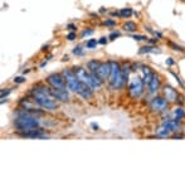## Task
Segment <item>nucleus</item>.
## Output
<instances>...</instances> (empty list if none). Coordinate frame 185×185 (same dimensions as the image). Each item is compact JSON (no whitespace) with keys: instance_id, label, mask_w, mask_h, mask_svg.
Here are the masks:
<instances>
[{"instance_id":"nucleus-1","label":"nucleus","mask_w":185,"mask_h":185,"mask_svg":"<svg viewBox=\"0 0 185 185\" xmlns=\"http://www.w3.org/2000/svg\"><path fill=\"white\" fill-rule=\"evenodd\" d=\"M144 81H142V78L141 77H132L130 79V83H128V95L132 97V98H140L144 93Z\"/></svg>"},{"instance_id":"nucleus-2","label":"nucleus","mask_w":185,"mask_h":185,"mask_svg":"<svg viewBox=\"0 0 185 185\" xmlns=\"http://www.w3.org/2000/svg\"><path fill=\"white\" fill-rule=\"evenodd\" d=\"M149 108L152 112L163 113L166 110H169V101L164 96H155L154 98H151V101L149 103Z\"/></svg>"},{"instance_id":"nucleus-3","label":"nucleus","mask_w":185,"mask_h":185,"mask_svg":"<svg viewBox=\"0 0 185 185\" xmlns=\"http://www.w3.org/2000/svg\"><path fill=\"white\" fill-rule=\"evenodd\" d=\"M34 103H37L42 110L45 111H54L58 108V103L56 102V100L53 97H48V96H38L34 97Z\"/></svg>"},{"instance_id":"nucleus-4","label":"nucleus","mask_w":185,"mask_h":185,"mask_svg":"<svg viewBox=\"0 0 185 185\" xmlns=\"http://www.w3.org/2000/svg\"><path fill=\"white\" fill-rule=\"evenodd\" d=\"M45 82L48 83L49 87H53V88H65L67 87L65 78L63 77V74H59V73H53V74L48 76L45 78Z\"/></svg>"},{"instance_id":"nucleus-5","label":"nucleus","mask_w":185,"mask_h":185,"mask_svg":"<svg viewBox=\"0 0 185 185\" xmlns=\"http://www.w3.org/2000/svg\"><path fill=\"white\" fill-rule=\"evenodd\" d=\"M96 76L101 79V81L104 83L106 81H108V78H110V73H111V64H110V61L108 62H101L100 64V67L97 68L96 72Z\"/></svg>"},{"instance_id":"nucleus-6","label":"nucleus","mask_w":185,"mask_h":185,"mask_svg":"<svg viewBox=\"0 0 185 185\" xmlns=\"http://www.w3.org/2000/svg\"><path fill=\"white\" fill-rule=\"evenodd\" d=\"M17 135L20 137H29V139H44L48 137V134L45 132V130H43L42 127L39 128H33L25 132H17Z\"/></svg>"},{"instance_id":"nucleus-7","label":"nucleus","mask_w":185,"mask_h":185,"mask_svg":"<svg viewBox=\"0 0 185 185\" xmlns=\"http://www.w3.org/2000/svg\"><path fill=\"white\" fill-rule=\"evenodd\" d=\"M49 91H50L52 97L54 98L56 101H59V102H68L69 101L68 91L65 89V88H53V87H49Z\"/></svg>"},{"instance_id":"nucleus-8","label":"nucleus","mask_w":185,"mask_h":185,"mask_svg":"<svg viewBox=\"0 0 185 185\" xmlns=\"http://www.w3.org/2000/svg\"><path fill=\"white\" fill-rule=\"evenodd\" d=\"M163 96L169 101V103H175L178 100V92L169 85H164L163 87Z\"/></svg>"},{"instance_id":"nucleus-9","label":"nucleus","mask_w":185,"mask_h":185,"mask_svg":"<svg viewBox=\"0 0 185 185\" xmlns=\"http://www.w3.org/2000/svg\"><path fill=\"white\" fill-rule=\"evenodd\" d=\"M149 87V93L150 95H156L159 89L161 88V79H160V76H159L157 73H154L152 76V79L150 81V83L148 85Z\"/></svg>"},{"instance_id":"nucleus-10","label":"nucleus","mask_w":185,"mask_h":185,"mask_svg":"<svg viewBox=\"0 0 185 185\" xmlns=\"http://www.w3.org/2000/svg\"><path fill=\"white\" fill-rule=\"evenodd\" d=\"M152 76H154V72L151 71L150 67H148V65H141V78L145 85L150 83V81L152 79Z\"/></svg>"},{"instance_id":"nucleus-11","label":"nucleus","mask_w":185,"mask_h":185,"mask_svg":"<svg viewBox=\"0 0 185 185\" xmlns=\"http://www.w3.org/2000/svg\"><path fill=\"white\" fill-rule=\"evenodd\" d=\"M155 136L156 137H160V139H166V137H171V135H173V132H171L165 125H160V126H157L156 130H155Z\"/></svg>"},{"instance_id":"nucleus-12","label":"nucleus","mask_w":185,"mask_h":185,"mask_svg":"<svg viewBox=\"0 0 185 185\" xmlns=\"http://www.w3.org/2000/svg\"><path fill=\"white\" fill-rule=\"evenodd\" d=\"M160 52H161L160 49L156 48V47H154L152 44H148V45H144V47L140 48L139 54H148V53H160Z\"/></svg>"},{"instance_id":"nucleus-13","label":"nucleus","mask_w":185,"mask_h":185,"mask_svg":"<svg viewBox=\"0 0 185 185\" xmlns=\"http://www.w3.org/2000/svg\"><path fill=\"white\" fill-rule=\"evenodd\" d=\"M124 30L127 32V33H135L137 30V24L135 22H126L124 24Z\"/></svg>"},{"instance_id":"nucleus-14","label":"nucleus","mask_w":185,"mask_h":185,"mask_svg":"<svg viewBox=\"0 0 185 185\" xmlns=\"http://www.w3.org/2000/svg\"><path fill=\"white\" fill-rule=\"evenodd\" d=\"M173 118H175V120L178 121H183L185 118V111L181 108V107H176L174 111H173Z\"/></svg>"},{"instance_id":"nucleus-15","label":"nucleus","mask_w":185,"mask_h":185,"mask_svg":"<svg viewBox=\"0 0 185 185\" xmlns=\"http://www.w3.org/2000/svg\"><path fill=\"white\" fill-rule=\"evenodd\" d=\"M100 64H101V61H98V59L88 61V62H87V69H88L89 72H96L97 68L100 67Z\"/></svg>"},{"instance_id":"nucleus-16","label":"nucleus","mask_w":185,"mask_h":185,"mask_svg":"<svg viewBox=\"0 0 185 185\" xmlns=\"http://www.w3.org/2000/svg\"><path fill=\"white\" fill-rule=\"evenodd\" d=\"M132 9L130 8H124V9H120V11H118V14H120V18H130L132 15Z\"/></svg>"},{"instance_id":"nucleus-17","label":"nucleus","mask_w":185,"mask_h":185,"mask_svg":"<svg viewBox=\"0 0 185 185\" xmlns=\"http://www.w3.org/2000/svg\"><path fill=\"white\" fill-rule=\"evenodd\" d=\"M97 44H98V41H96V39H89V41L86 43V48H88V49L96 48Z\"/></svg>"},{"instance_id":"nucleus-18","label":"nucleus","mask_w":185,"mask_h":185,"mask_svg":"<svg viewBox=\"0 0 185 185\" xmlns=\"http://www.w3.org/2000/svg\"><path fill=\"white\" fill-rule=\"evenodd\" d=\"M132 38H134L135 41H137V42H148V41H149V38H148L146 35H139V34H136V35H134Z\"/></svg>"},{"instance_id":"nucleus-19","label":"nucleus","mask_w":185,"mask_h":185,"mask_svg":"<svg viewBox=\"0 0 185 185\" xmlns=\"http://www.w3.org/2000/svg\"><path fill=\"white\" fill-rule=\"evenodd\" d=\"M169 45L173 48L174 50H178V52H184V50H185L184 48H181L180 45H178V44H175V43H173V42H169Z\"/></svg>"},{"instance_id":"nucleus-20","label":"nucleus","mask_w":185,"mask_h":185,"mask_svg":"<svg viewBox=\"0 0 185 185\" xmlns=\"http://www.w3.org/2000/svg\"><path fill=\"white\" fill-rule=\"evenodd\" d=\"M91 34H93V29H91V28L85 29V30H82V33H81V38L88 37V35H91Z\"/></svg>"},{"instance_id":"nucleus-21","label":"nucleus","mask_w":185,"mask_h":185,"mask_svg":"<svg viewBox=\"0 0 185 185\" xmlns=\"http://www.w3.org/2000/svg\"><path fill=\"white\" fill-rule=\"evenodd\" d=\"M73 54H76V56H82V54H83V49H82V47H81V45L76 47V48L73 49Z\"/></svg>"},{"instance_id":"nucleus-22","label":"nucleus","mask_w":185,"mask_h":185,"mask_svg":"<svg viewBox=\"0 0 185 185\" xmlns=\"http://www.w3.org/2000/svg\"><path fill=\"white\" fill-rule=\"evenodd\" d=\"M121 35V33L120 32H112L111 34H110V37H108V39H111V41H113V39H116V38H118Z\"/></svg>"},{"instance_id":"nucleus-23","label":"nucleus","mask_w":185,"mask_h":185,"mask_svg":"<svg viewBox=\"0 0 185 185\" xmlns=\"http://www.w3.org/2000/svg\"><path fill=\"white\" fill-rule=\"evenodd\" d=\"M11 92V89L10 88H3L2 89V98H4V97H6L9 93Z\"/></svg>"},{"instance_id":"nucleus-24","label":"nucleus","mask_w":185,"mask_h":185,"mask_svg":"<svg viewBox=\"0 0 185 185\" xmlns=\"http://www.w3.org/2000/svg\"><path fill=\"white\" fill-rule=\"evenodd\" d=\"M77 38V34L74 33V32H71V33H68V35H67V39H68V41H74V39Z\"/></svg>"},{"instance_id":"nucleus-25","label":"nucleus","mask_w":185,"mask_h":185,"mask_svg":"<svg viewBox=\"0 0 185 185\" xmlns=\"http://www.w3.org/2000/svg\"><path fill=\"white\" fill-rule=\"evenodd\" d=\"M170 73H171V74H173V76H174V77H175V79H176V81H178V83H179V86H180V87H183V88H184V83H183V82H181V79H180V78H179V76H176V73H174V72H170Z\"/></svg>"},{"instance_id":"nucleus-26","label":"nucleus","mask_w":185,"mask_h":185,"mask_svg":"<svg viewBox=\"0 0 185 185\" xmlns=\"http://www.w3.org/2000/svg\"><path fill=\"white\" fill-rule=\"evenodd\" d=\"M104 25H107V26H113V25H116V22L115 20H111V19H108V20H104V23H103Z\"/></svg>"},{"instance_id":"nucleus-27","label":"nucleus","mask_w":185,"mask_h":185,"mask_svg":"<svg viewBox=\"0 0 185 185\" xmlns=\"http://www.w3.org/2000/svg\"><path fill=\"white\" fill-rule=\"evenodd\" d=\"M24 81H25L24 77H15L14 78V83H23Z\"/></svg>"},{"instance_id":"nucleus-28","label":"nucleus","mask_w":185,"mask_h":185,"mask_svg":"<svg viewBox=\"0 0 185 185\" xmlns=\"http://www.w3.org/2000/svg\"><path fill=\"white\" fill-rule=\"evenodd\" d=\"M67 29H68V30H71V32H76L77 26H76L74 24H68V25H67Z\"/></svg>"},{"instance_id":"nucleus-29","label":"nucleus","mask_w":185,"mask_h":185,"mask_svg":"<svg viewBox=\"0 0 185 185\" xmlns=\"http://www.w3.org/2000/svg\"><path fill=\"white\" fill-rule=\"evenodd\" d=\"M107 39H108V38H106V37H102V38H100L98 43H100V44H106V43H107Z\"/></svg>"},{"instance_id":"nucleus-30","label":"nucleus","mask_w":185,"mask_h":185,"mask_svg":"<svg viewBox=\"0 0 185 185\" xmlns=\"http://www.w3.org/2000/svg\"><path fill=\"white\" fill-rule=\"evenodd\" d=\"M166 64L167 65H173V64H175V61L173 58H169V59H166Z\"/></svg>"},{"instance_id":"nucleus-31","label":"nucleus","mask_w":185,"mask_h":185,"mask_svg":"<svg viewBox=\"0 0 185 185\" xmlns=\"http://www.w3.org/2000/svg\"><path fill=\"white\" fill-rule=\"evenodd\" d=\"M45 64H47V62H43V63H42V64H41V67H42V68H43V67H44V65H45Z\"/></svg>"}]
</instances>
